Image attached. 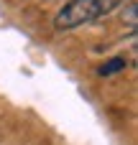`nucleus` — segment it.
<instances>
[{"mask_svg":"<svg viewBox=\"0 0 138 145\" xmlns=\"http://www.w3.org/2000/svg\"><path fill=\"white\" fill-rule=\"evenodd\" d=\"M118 71H125V59H110L108 64H102V66L97 69L100 76H113V74H118Z\"/></svg>","mask_w":138,"mask_h":145,"instance_id":"2","label":"nucleus"},{"mask_svg":"<svg viewBox=\"0 0 138 145\" xmlns=\"http://www.w3.org/2000/svg\"><path fill=\"white\" fill-rule=\"evenodd\" d=\"M120 18H123V23L131 28V31H136V3L131 0L125 8H123V13H120Z\"/></svg>","mask_w":138,"mask_h":145,"instance_id":"3","label":"nucleus"},{"mask_svg":"<svg viewBox=\"0 0 138 145\" xmlns=\"http://www.w3.org/2000/svg\"><path fill=\"white\" fill-rule=\"evenodd\" d=\"M123 0H69L64 8L54 15V28L56 31H72L79 25H87L110 10H115Z\"/></svg>","mask_w":138,"mask_h":145,"instance_id":"1","label":"nucleus"}]
</instances>
